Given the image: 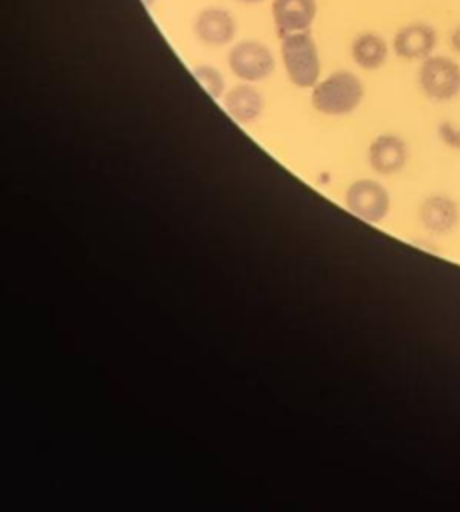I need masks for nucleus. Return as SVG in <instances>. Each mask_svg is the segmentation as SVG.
I'll return each mask as SVG.
<instances>
[{
    "label": "nucleus",
    "mask_w": 460,
    "mask_h": 512,
    "mask_svg": "<svg viewBox=\"0 0 460 512\" xmlns=\"http://www.w3.org/2000/svg\"><path fill=\"white\" fill-rule=\"evenodd\" d=\"M408 160V146L398 134H378L368 146V162L378 174H396Z\"/></svg>",
    "instance_id": "1a4fd4ad"
},
{
    "label": "nucleus",
    "mask_w": 460,
    "mask_h": 512,
    "mask_svg": "<svg viewBox=\"0 0 460 512\" xmlns=\"http://www.w3.org/2000/svg\"><path fill=\"white\" fill-rule=\"evenodd\" d=\"M222 106L238 124H252L264 112V96L254 84L240 82L224 92Z\"/></svg>",
    "instance_id": "9d476101"
},
{
    "label": "nucleus",
    "mask_w": 460,
    "mask_h": 512,
    "mask_svg": "<svg viewBox=\"0 0 460 512\" xmlns=\"http://www.w3.org/2000/svg\"><path fill=\"white\" fill-rule=\"evenodd\" d=\"M316 14V0H272V22L280 38L296 32H308Z\"/></svg>",
    "instance_id": "6e6552de"
},
{
    "label": "nucleus",
    "mask_w": 460,
    "mask_h": 512,
    "mask_svg": "<svg viewBox=\"0 0 460 512\" xmlns=\"http://www.w3.org/2000/svg\"><path fill=\"white\" fill-rule=\"evenodd\" d=\"M280 60L288 80L296 88H314L320 80V54L310 32H296L280 38Z\"/></svg>",
    "instance_id": "f03ea898"
},
{
    "label": "nucleus",
    "mask_w": 460,
    "mask_h": 512,
    "mask_svg": "<svg viewBox=\"0 0 460 512\" xmlns=\"http://www.w3.org/2000/svg\"><path fill=\"white\" fill-rule=\"evenodd\" d=\"M438 138L450 146V148H456L460 150V126L450 122V120H442L438 124Z\"/></svg>",
    "instance_id": "4468645a"
},
{
    "label": "nucleus",
    "mask_w": 460,
    "mask_h": 512,
    "mask_svg": "<svg viewBox=\"0 0 460 512\" xmlns=\"http://www.w3.org/2000/svg\"><path fill=\"white\" fill-rule=\"evenodd\" d=\"M364 100V84L350 70L330 72L310 88V104L322 116H348Z\"/></svg>",
    "instance_id": "f257e3e1"
},
{
    "label": "nucleus",
    "mask_w": 460,
    "mask_h": 512,
    "mask_svg": "<svg viewBox=\"0 0 460 512\" xmlns=\"http://www.w3.org/2000/svg\"><path fill=\"white\" fill-rule=\"evenodd\" d=\"M458 218L456 204L446 196H432L422 204V220L436 230H448Z\"/></svg>",
    "instance_id": "f8f14e48"
},
{
    "label": "nucleus",
    "mask_w": 460,
    "mask_h": 512,
    "mask_svg": "<svg viewBox=\"0 0 460 512\" xmlns=\"http://www.w3.org/2000/svg\"><path fill=\"white\" fill-rule=\"evenodd\" d=\"M192 76L214 100H222V96L226 92V80L218 68H214L210 64H198L192 68Z\"/></svg>",
    "instance_id": "ddd939ff"
},
{
    "label": "nucleus",
    "mask_w": 460,
    "mask_h": 512,
    "mask_svg": "<svg viewBox=\"0 0 460 512\" xmlns=\"http://www.w3.org/2000/svg\"><path fill=\"white\" fill-rule=\"evenodd\" d=\"M226 62L230 72L240 82H248V84H258L266 80L276 68L272 50L264 42L252 40V38L234 42L228 50Z\"/></svg>",
    "instance_id": "7ed1b4c3"
},
{
    "label": "nucleus",
    "mask_w": 460,
    "mask_h": 512,
    "mask_svg": "<svg viewBox=\"0 0 460 512\" xmlns=\"http://www.w3.org/2000/svg\"><path fill=\"white\" fill-rule=\"evenodd\" d=\"M450 46H452V50H454L456 54H460V26H456V28L452 30V34H450Z\"/></svg>",
    "instance_id": "2eb2a0df"
},
{
    "label": "nucleus",
    "mask_w": 460,
    "mask_h": 512,
    "mask_svg": "<svg viewBox=\"0 0 460 512\" xmlns=\"http://www.w3.org/2000/svg\"><path fill=\"white\" fill-rule=\"evenodd\" d=\"M438 44V34L434 26L426 22H410L398 28L392 38V50L402 60H424L432 56Z\"/></svg>",
    "instance_id": "0eeeda50"
},
{
    "label": "nucleus",
    "mask_w": 460,
    "mask_h": 512,
    "mask_svg": "<svg viewBox=\"0 0 460 512\" xmlns=\"http://www.w3.org/2000/svg\"><path fill=\"white\" fill-rule=\"evenodd\" d=\"M196 38L212 48L228 46L236 36V20L228 8L206 6L194 16Z\"/></svg>",
    "instance_id": "39448f33"
},
{
    "label": "nucleus",
    "mask_w": 460,
    "mask_h": 512,
    "mask_svg": "<svg viewBox=\"0 0 460 512\" xmlns=\"http://www.w3.org/2000/svg\"><path fill=\"white\" fill-rule=\"evenodd\" d=\"M390 46L376 32H360L350 44V56L354 64L362 70H378L388 60Z\"/></svg>",
    "instance_id": "9b49d317"
},
{
    "label": "nucleus",
    "mask_w": 460,
    "mask_h": 512,
    "mask_svg": "<svg viewBox=\"0 0 460 512\" xmlns=\"http://www.w3.org/2000/svg\"><path fill=\"white\" fill-rule=\"evenodd\" d=\"M418 84L426 98L450 102L460 94V64L444 54H432L418 68Z\"/></svg>",
    "instance_id": "20e7f679"
},
{
    "label": "nucleus",
    "mask_w": 460,
    "mask_h": 512,
    "mask_svg": "<svg viewBox=\"0 0 460 512\" xmlns=\"http://www.w3.org/2000/svg\"><path fill=\"white\" fill-rule=\"evenodd\" d=\"M346 206L360 218L378 222L386 216L390 198H388L386 188L380 182L362 178V180H356L354 184H350V188L346 190Z\"/></svg>",
    "instance_id": "423d86ee"
},
{
    "label": "nucleus",
    "mask_w": 460,
    "mask_h": 512,
    "mask_svg": "<svg viewBox=\"0 0 460 512\" xmlns=\"http://www.w3.org/2000/svg\"><path fill=\"white\" fill-rule=\"evenodd\" d=\"M240 4H248V6H252V4H262L264 0H238Z\"/></svg>",
    "instance_id": "dca6fc26"
},
{
    "label": "nucleus",
    "mask_w": 460,
    "mask_h": 512,
    "mask_svg": "<svg viewBox=\"0 0 460 512\" xmlns=\"http://www.w3.org/2000/svg\"><path fill=\"white\" fill-rule=\"evenodd\" d=\"M154 2H156V0H142V4H144V6H148V8H150Z\"/></svg>",
    "instance_id": "f3484780"
}]
</instances>
